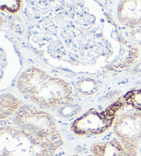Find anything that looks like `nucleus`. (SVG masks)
<instances>
[{
  "instance_id": "20e7f679",
  "label": "nucleus",
  "mask_w": 141,
  "mask_h": 156,
  "mask_svg": "<svg viewBox=\"0 0 141 156\" xmlns=\"http://www.w3.org/2000/svg\"><path fill=\"white\" fill-rule=\"evenodd\" d=\"M113 130L116 138L127 148L139 151L141 142V112H129L118 115Z\"/></svg>"
},
{
  "instance_id": "9b49d317",
  "label": "nucleus",
  "mask_w": 141,
  "mask_h": 156,
  "mask_svg": "<svg viewBox=\"0 0 141 156\" xmlns=\"http://www.w3.org/2000/svg\"><path fill=\"white\" fill-rule=\"evenodd\" d=\"M87 156H95V155H92V154H90V155H87Z\"/></svg>"
},
{
  "instance_id": "39448f33",
  "label": "nucleus",
  "mask_w": 141,
  "mask_h": 156,
  "mask_svg": "<svg viewBox=\"0 0 141 156\" xmlns=\"http://www.w3.org/2000/svg\"><path fill=\"white\" fill-rule=\"evenodd\" d=\"M117 17L121 24L128 28L141 26V0L122 1L118 6Z\"/></svg>"
},
{
  "instance_id": "f257e3e1",
  "label": "nucleus",
  "mask_w": 141,
  "mask_h": 156,
  "mask_svg": "<svg viewBox=\"0 0 141 156\" xmlns=\"http://www.w3.org/2000/svg\"><path fill=\"white\" fill-rule=\"evenodd\" d=\"M0 130L1 156H53L63 138L52 115L24 105Z\"/></svg>"
},
{
  "instance_id": "423d86ee",
  "label": "nucleus",
  "mask_w": 141,
  "mask_h": 156,
  "mask_svg": "<svg viewBox=\"0 0 141 156\" xmlns=\"http://www.w3.org/2000/svg\"><path fill=\"white\" fill-rule=\"evenodd\" d=\"M90 151L95 156H138V151L127 148L117 138L92 144Z\"/></svg>"
},
{
  "instance_id": "6e6552de",
  "label": "nucleus",
  "mask_w": 141,
  "mask_h": 156,
  "mask_svg": "<svg viewBox=\"0 0 141 156\" xmlns=\"http://www.w3.org/2000/svg\"><path fill=\"white\" fill-rule=\"evenodd\" d=\"M123 98L127 105L131 106L136 111L141 112V88L128 91Z\"/></svg>"
},
{
  "instance_id": "9d476101",
  "label": "nucleus",
  "mask_w": 141,
  "mask_h": 156,
  "mask_svg": "<svg viewBox=\"0 0 141 156\" xmlns=\"http://www.w3.org/2000/svg\"><path fill=\"white\" fill-rule=\"evenodd\" d=\"M5 4H3L1 2V9L2 10L5 11H9L10 12H15L20 9L21 2L17 1H9V2H4Z\"/></svg>"
},
{
  "instance_id": "f03ea898",
  "label": "nucleus",
  "mask_w": 141,
  "mask_h": 156,
  "mask_svg": "<svg viewBox=\"0 0 141 156\" xmlns=\"http://www.w3.org/2000/svg\"><path fill=\"white\" fill-rule=\"evenodd\" d=\"M17 87L26 99L42 109H58L68 105L73 94L66 80L31 68L20 75Z\"/></svg>"
},
{
  "instance_id": "ddd939ff",
  "label": "nucleus",
  "mask_w": 141,
  "mask_h": 156,
  "mask_svg": "<svg viewBox=\"0 0 141 156\" xmlns=\"http://www.w3.org/2000/svg\"><path fill=\"white\" fill-rule=\"evenodd\" d=\"M140 152H141V147H140Z\"/></svg>"
},
{
  "instance_id": "1a4fd4ad",
  "label": "nucleus",
  "mask_w": 141,
  "mask_h": 156,
  "mask_svg": "<svg viewBox=\"0 0 141 156\" xmlns=\"http://www.w3.org/2000/svg\"><path fill=\"white\" fill-rule=\"evenodd\" d=\"M77 88L82 94L89 95L96 92L98 89V86L94 80L86 79L78 83V84L77 85Z\"/></svg>"
},
{
  "instance_id": "7ed1b4c3",
  "label": "nucleus",
  "mask_w": 141,
  "mask_h": 156,
  "mask_svg": "<svg viewBox=\"0 0 141 156\" xmlns=\"http://www.w3.org/2000/svg\"><path fill=\"white\" fill-rule=\"evenodd\" d=\"M124 98H119L103 111L92 109L72 122L71 131L78 136L101 135L113 127L119 111L126 106Z\"/></svg>"
},
{
  "instance_id": "f8f14e48",
  "label": "nucleus",
  "mask_w": 141,
  "mask_h": 156,
  "mask_svg": "<svg viewBox=\"0 0 141 156\" xmlns=\"http://www.w3.org/2000/svg\"><path fill=\"white\" fill-rule=\"evenodd\" d=\"M67 156H77V155H67Z\"/></svg>"
},
{
  "instance_id": "0eeeda50",
  "label": "nucleus",
  "mask_w": 141,
  "mask_h": 156,
  "mask_svg": "<svg viewBox=\"0 0 141 156\" xmlns=\"http://www.w3.org/2000/svg\"><path fill=\"white\" fill-rule=\"evenodd\" d=\"M24 105L22 102L12 94H6L1 96L0 118L2 120L10 119Z\"/></svg>"
}]
</instances>
